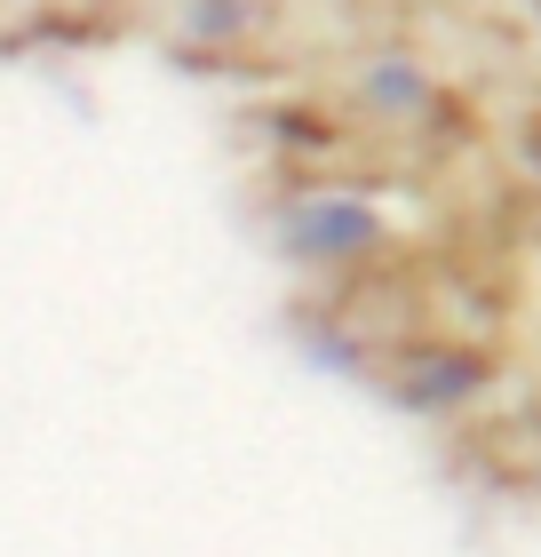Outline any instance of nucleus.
Listing matches in <instances>:
<instances>
[{
  "label": "nucleus",
  "instance_id": "20e7f679",
  "mask_svg": "<svg viewBox=\"0 0 541 557\" xmlns=\"http://www.w3.org/2000/svg\"><path fill=\"white\" fill-rule=\"evenodd\" d=\"M533 168H541V144H533Z\"/></svg>",
  "mask_w": 541,
  "mask_h": 557
},
{
  "label": "nucleus",
  "instance_id": "f03ea898",
  "mask_svg": "<svg viewBox=\"0 0 541 557\" xmlns=\"http://www.w3.org/2000/svg\"><path fill=\"white\" fill-rule=\"evenodd\" d=\"M485 383V359L478 350H415V374L398 383V398L415 414H438V407H462Z\"/></svg>",
  "mask_w": 541,
  "mask_h": 557
},
{
  "label": "nucleus",
  "instance_id": "7ed1b4c3",
  "mask_svg": "<svg viewBox=\"0 0 541 557\" xmlns=\"http://www.w3.org/2000/svg\"><path fill=\"white\" fill-rule=\"evenodd\" d=\"M367 88H374V104H391V112H415V104H422V81H415L406 64H382Z\"/></svg>",
  "mask_w": 541,
  "mask_h": 557
},
{
  "label": "nucleus",
  "instance_id": "f257e3e1",
  "mask_svg": "<svg viewBox=\"0 0 541 557\" xmlns=\"http://www.w3.org/2000/svg\"><path fill=\"white\" fill-rule=\"evenodd\" d=\"M279 247L303 263H351L382 247V215L367 199H303V208L279 215Z\"/></svg>",
  "mask_w": 541,
  "mask_h": 557
}]
</instances>
